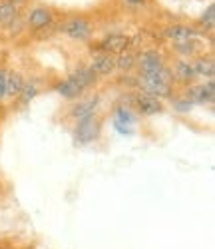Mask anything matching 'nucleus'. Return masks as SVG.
<instances>
[{"instance_id":"obj_1","label":"nucleus","mask_w":215,"mask_h":249,"mask_svg":"<svg viewBox=\"0 0 215 249\" xmlns=\"http://www.w3.org/2000/svg\"><path fill=\"white\" fill-rule=\"evenodd\" d=\"M138 88L158 100L174 98V74L171 68L163 66L156 72H138Z\"/></svg>"},{"instance_id":"obj_2","label":"nucleus","mask_w":215,"mask_h":249,"mask_svg":"<svg viewBox=\"0 0 215 249\" xmlns=\"http://www.w3.org/2000/svg\"><path fill=\"white\" fill-rule=\"evenodd\" d=\"M96 74L88 68V66H78L72 74H68L66 80L58 82V84L54 86V92L58 96H62L64 100H78L82 98V94L92 88L96 84Z\"/></svg>"},{"instance_id":"obj_3","label":"nucleus","mask_w":215,"mask_h":249,"mask_svg":"<svg viewBox=\"0 0 215 249\" xmlns=\"http://www.w3.org/2000/svg\"><path fill=\"white\" fill-rule=\"evenodd\" d=\"M58 32L68 36L70 40H74V42H88L90 36L94 34V26L88 18L74 16V18H68L66 22H62L58 26Z\"/></svg>"},{"instance_id":"obj_4","label":"nucleus","mask_w":215,"mask_h":249,"mask_svg":"<svg viewBox=\"0 0 215 249\" xmlns=\"http://www.w3.org/2000/svg\"><path fill=\"white\" fill-rule=\"evenodd\" d=\"M102 132V122L98 116H90L84 118L80 122H76L74 128V143L76 146H88V143L96 142L100 138Z\"/></svg>"},{"instance_id":"obj_5","label":"nucleus","mask_w":215,"mask_h":249,"mask_svg":"<svg viewBox=\"0 0 215 249\" xmlns=\"http://www.w3.org/2000/svg\"><path fill=\"white\" fill-rule=\"evenodd\" d=\"M193 106H205V104H213L215 98V88L213 80H205L201 84H189L183 94Z\"/></svg>"},{"instance_id":"obj_6","label":"nucleus","mask_w":215,"mask_h":249,"mask_svg":"<svg viewBox=\"0 0 215 249\" xmlns=\"http://www.w3.org/2000/svg\"><path fill=\"white\" fill-rule=\"evenodd\" d=\"M52 22H54V14H52V10L48 6H34L26 14V26L30 30H34V32L50 28Z\"/></svg>"},{"instance_id":"obj_7","label":"nucleus","mask_w":215,"mask_h":249,"mask_svg":"<svg viewBox=\"0 0 215 249\" xmlns=\"http://www.w3.org/2000/svg\"><path fill=\"white\" fill-rule=\"evenodd\" d=\"M203 32L191 24H169L163 30V36L169 40V42H187V40H197Z\"/></svg>"},{"instance_id":"obj_8","label":"nucleus","mask_w":215,"mask_h":249,"mask_svg":"<svg viewBox=\"0 0 215 249\" xmlns=\"http://www.w3.org/2000/svg\"><path fill=\"white\" fill-rule=\"evenodd\" d=\"M88 68L96 74V78H108L116 72V56L108 52H96Z\"/></svg>"},{"instance_id":"obj_9","label":"nucleus","mask_w":215,"mask_h":249,"mask_svg":"<svg viewBox=\"0 0 215 249\" xmlns=\"http://www.w3.org/2000/svg\"><path fill=\"white\" fill-rule=\"evenodd\" d=\"M132 104L138 110V114H142V116H156L163 110L161 100L149 96V94H143V92H136L132 96Z\"/></svg>"},{"instance_id":"obj_10","label":"nucleus","mask_w":215,"mask_h":249,"mask_svg":"<svg viewBox=\"0 0 215 249\" xmlns=\"http://www.w3.org/2000/svg\"><path fill=\"white\" fill-rule=\"evenodd\" d=\"M163 66H165V60L160 50H143L136 54V68L140 72H156Z\"/></svg>"},{"instance_id":"obj_11","label":"nucleus","mask_w":215,"mask_h":249,"mask_svg":"<svg viewBox=\"0 0 215 249\" xmlns=\"http://www.w3.org/2000/svg\"><path fill=\"white\" fill-rule=\"evenodd\" d=\"M100 104V96H90V98H78V102L70 108V116L80 122L84 118H90L96 116V108Z\"/></svg>"},{"instance_id":"obj_12","label":"nucleus","mask_w":215,"mask_h":249,"mask_svg":"<svg viewBox=\"0 0 215 249\" xmlns=\"http://www.w3.org/2000/svg\"><path fill=\"white\" fill-rule=\"evenodd\" d=\"M127 48H130V36H125V34H110L98 44L100 52H108V54H114V56L127 50Z\"/></svg>"},{"instance_id":"obj_13","label":"nucleus","mask_w":215,"mask_h":249,"mask_svg":"<svg viewBox=\"0 0 215 249\" xmlns=\"http://www.w3.org/2000/svg\"><path fill=\"white\" fill-rule=\"evenodd\" d=\"M191 66H193V74H196V78L213 80L215 64H213L211 56H196V58H193V62H191Z\"/></svg>"},{"instance_id":"obj_14","label":"nucleus","mask_w":215,"mask_h":249,"mask_svg":"<svg viewBox=\"0 0 215 249\" xmlns=\"http://www.w3.org/2000/svg\"><path fill=\"white\" fill-rule=\"evenodd\" d=\"M171 74H174V82H179V84H183V86H189L191 82L196 80L191 62L189 60H183V58H179L176 62V66H174V70H171Z\"/></svg>"},{"instance_id":"obj_15","label":"nucleus","mask_w":215,"mask_h":249,"mask_svg":"<svg viewBox=\"0 0 215 249\" xmlns=\"http://www.w3.org/2000/svg\"><path fill=\"white\" fill-rule=\"evenodd\" d=\"M20 18V10L16 4L8 2V0H0V24L4 28H8L12 22Z\"/></svg>"},{"instance_id":"obj_16","label":"nucleus","mask_w":215,"mask_h":249,"mask_svg":"<svg viewBox=\"0 0 215 249\" xmlns=\"http://www.w3.org/2000/svg\"><path fill=\"white\" fill-rule=\"evenodd\" d=\"M24 86V76L16 72V70H8V84H6V100H14L20 96Z\"/></svg>"},{"instance_id":"obj_17","label":"nucleus","mask_w":215,"mask_h":249,"mask_svg":"<svg viewBox=\"0 0 215 249\" xmlns=\"http://www.w3.org/2000/svg\"><path fill=\"white\" fill-rule=\"evenodd\" d=\"M136 68V52H132L130 48L116 54V70H120L122 74H130Z\"/></svg>"},{"instance_id":"obj_18","label":"nucleus","mask_w":215,"mask_h":249,"mask_svg":"<svg viewBox=\"0 0 215 249\" xmlns=\"http://www.w3.org/2000/svg\"><path fill=\"white\" fill-rule=\"evenodd\" d=\"M38 92H40V86H38V82L34 80V78H30V80H24V86H22V92H20V96H18V100H20V104L22 106H28V104L38 96Z\"/></svg>"},{"instance_id":"obj_19","label":"nucleus","mask_w":215,"mask_h":249,"mask_svg":"<svg viewBox=\"0 0 215 249\" xmlns=\"http://www.w3.org/2000/svg\"><path fill=\"white\" fill-rule=\"evenodd\" d=\"M174 50L183 58H196L199 54V48H197V40H187V42H176L174 44Z\"/></svg>"},{"instance_id":"obj_20","label":"nucleus","mask_w":215,"mask_h":249,"mask_svg":"<svg viewBox=\"0 0 215 249\" xmlns=\"http://www.w3.org/2000/svg\"><path fill=\"white\" fill-rule=\"evenodd\" d=\"M199 26H201V32L203 30H213V26H215V6L213 4H209L205 10H203V14L199 16Z\"/></svg>"},{"instance_id":"obj_21","label":"nucleus","mask_w":215,"mask_h":249,"mask_svg":"<svg viewBox=\"0 0 215 249\" xmlns=\"http://www.w3.org/2000/svg\"><path fill=\"white\" fill-rule=\"evenodd\" d=\"M169 100H171V108H174V112L189 114L193 110V104L185 96H176V98H169Z\"/></svg>"},{"instance_id":"obj_22","label":"nucleus","mask_w":215,"mask_h":249,"mask_svg":"<svg viewBox=\"0 0 215 249\" xmlns=\"http://www.w3.org/2000/svg\"><path fill=\"white\" fill-rule=\"evenodd\" d=\"M6 84H8V70L0 68V102L6 100Z\"/></svg>"},{"instance_id":"obj_23","label":"nucleus","mask_w":215,"mask_h":249,"mask_svg":"<svg viewBox=\"0 0 215 249\" xmlns=\"http://www.w3.org/2000/svg\"><path fill=\"white\" fill-rule=\"evenodd\" d=\"M127 8H143L147 4V0H122Z\"/></svg>"},{"instance_id":"obj_24","label":"nucleus","mask_w":215,"mask_h":249,"mask_svg":"<svg viewBox=\"0 0 215 249\" xmlns=\"http://www.w3.org/2000/svg\"><path fill=\"white\" fill-rule=\"evenodd\" d=\"M8 2H12V4L20 6V4H24V2H26V0H8Z\"/></svg>"}]
</instances>
